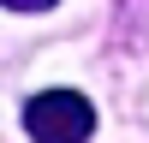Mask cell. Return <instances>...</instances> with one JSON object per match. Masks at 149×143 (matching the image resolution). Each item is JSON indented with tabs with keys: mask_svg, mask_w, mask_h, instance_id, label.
I'll return each instance as SVG.
<instances>
[{
	"mask_svg": "<svg viewBox=\"0 0 149 143\" xmlns=\"http://www.w3.org/2000/svg\"><path fill=\"white\" fill-rule=\"evenodd\" d=\"M24 131H30L36 143H84L95 131V107L84 101L78 90H42L24 107Z\"/></svg>",
	"mask_w": 149,
	"mask_h": 143,
	"instance_id": "6da1fadb",
	"label": "cell"
}]
</instances>
